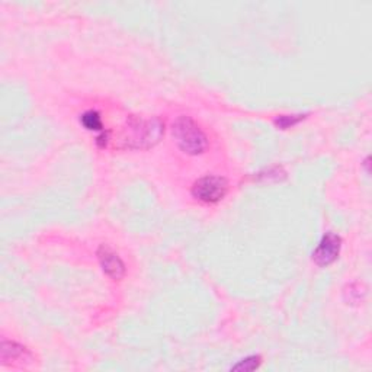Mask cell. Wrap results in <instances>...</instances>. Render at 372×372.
Returning <instances> with one entry per match:
<instances>
[{
	"label": "cell",
	"instance_id": "6da1fadb",
	"mask_svg": "<svg viewBox=\"0 0 372 372\" xmlns=\"http://www.w3.org/2000/svg\"><path fill=\"white\" fill-rule=\"evenodd\" d=\"M173 137L186 155H201L207 147V137L200 125L189 117H181L173 122Z\"/></svg>",
	"mask_w": 372,
	"mask_h": 372
},
{
	"label": "cell",
	"instance_id": "7a4b0ae2",
	"mask_svg": "<svg viewBox=\"0 0 372 372\" xmlns=\"http://www.w3.org/2000/svg\"><path fill=\"white\" fill-rule=\"evenodd\" d=\"M127 131H128V137L125 139V147L148 148L160 140L163 134V124L158 118L155 120L129 118Z\"/></svg>",
	"mask_w": 372,
	"mask_h": 372
},
{
	"label": "cell",
	"instance_id": "3957f363",
	"mask_svg": "<svg viewBox=\"0 0 372 372\" xmlns=\"http://www.w3.org/2000/svg\"><path fill=\"white\" fill-rule=\"evenodd\" d=\"M227 189L229 185L224 178L208 174V177H204L193 184L192 195L201 203L215 204L224 198Z\"/></svg>",
	"mask_w": 372,
	"mask_h": 372
},
{
	"label": "cell",
	"instance_id": "277c9868",
	"mask_svg": "<svg viewBox=\"0 0 372 372\" xmlns=\"http://www.w3.org/2000/svg\"><path fill=\"white\" fill-rule=\"evenodd\" d=\"M342 240L335 233H326L313 252V260L319 267H329L338 259Z\"/></svg>",
	"mask_w": 372,
	"mask_h": 372
},
{
	"label": "cell",
	"instance_id": "5b68a950",
	"mask_svg": "<svg viewBox=\"0 0 372 372\" xmlns=\"http://www.w3.org/2000/svg\"><path fill=\"white\" fill-rule=\"evenodd\" d=\"M98 257L101 262V267L106 275H109L113 279H121L124 276L125 267L122 264L121 257L111 248L102 245L98 250Z\"/></svg>",
	"mask_w": 372,
	"mask_h": 372
},
{
	"label": "cell",
	"instance_id": "8992f818",
	"mask_svg": "<svg viewBox=\"0 0 372 372\" xmlns=\"http://www.w3.org/2000/svg\"><path fill=\"white\" fill-rule=\"evenodd\" d=\"M2 361L4 364H6L8 361H16V359H25V358H31L30 354L27 352L25 347H22L20 345L15 343V342H2Z\"/></svg>",
	"mask_w": 372,
	"mask_h": 372
},
{
	"label": "cell",
	"instance_id": "52a82bcc",
	"mask_svg": "<svg viewBox=\"0 0 372 372\" xmlns=\"http://www.w3.org/2000/svg\"><path fill=\"white\" fill-rule=\"evenodd\" d=\"M82 124L91 131H102L103 129V125H102V120H101V115L99 113L96 111H87L82 115L80 118Z\"/></svg>",
	"mask_w": 372,
	"mask_h": 372
},
{
	"label": "cell",
	"instance_id": "ba28073f",
	"mask_svg": "<svg viewBox=\"0 0 372 372\" xmlns=\"http://www.w3.org/2000/svg\"><path fill=\"white\" fill-rule=\"evenodd\" d=\"M260 357H249V358H246V359H243V361H240L237 365H234L233 368H231V371H245V372H249V371H255V369H257L259 368V365H260Z\"/></svg>",
	"mask_w": 372,
	"mask_h": 372
},
{
	"label": "cell",
	"instance_id": "9c48e42d",
	"mask_svg": "<svg viewBox=\"0 0 372 372\" xmlns=\"http://www.w3.org/2000/svg\"><path fill=\"white\" fill-rule=\"evenodd\" d=\"M302 118H304V115H282V117H279V118L275 120V124L279 128L286 129V128H290V127L298 124Z\"/></svg>",
	"mask_w": 372,
	"mask_h": 372
}]
</instances>
